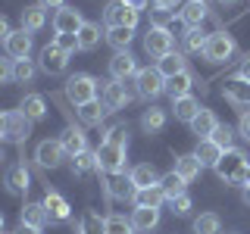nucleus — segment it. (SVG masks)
Masks as SVG:
<instances>
[{"label": "nucleus", "mask_w": 250, "mask_h": 234, "mask_svg": "<svg viewBox=\"0 0 250 234\" xmlns=\"http://www.w3.org/2000/svg\"><path fill=\"white\" fill-rule=\"evenodd\" d=\"M247 156H244V150H225L222 156H219V162H216V175L222 178L225 184H244V175H247Z\"/></svg>", "instance_id": "nucleus-1"}, {"label": "nucleus", "mask_w": 250, "mask_h": 234, "mask_svg": "<svg viewBox=\"0 0 250 234\" xmlns=\"http://www.w3.org/2000/svg\"><path fill=\"white\" fill-rule=\"evenodd\" d=\"M97 78L88 75V72H78L72 75L66 81V100L69 103H75V106H84V103H91V100H97Z\"/></svg>", "instance_id": "nucleus-2"}, {"label": "nucleus", "mask_w": 250, "mask_h": 234, "mask_svg": "<svg viewBox=\"0 0 250 234\" xmlns=\"http://www.w3.org/2000/svg\"><path fill=\"white\" fill-rule=\"evenodd\" d=\"M234 50H238V44H234V38L229 31H213L207 38V47H203V59L219 66V62H229L234 57Z\"/></svg>", "instance_id": "nucleus-3"}, {"label": "nucleus", "mask_w": 250, "mask_h": 234, "mask_svg": "<svg viewBox=\"0 0 250 234\" xmlns=\"http://www.w3.org/2000/svg\"><path fill=\"white\" fill-rule=\"evenodd\" d=\"M135 84H138V97H144V100H156L166 91V78H163V72L156 66L153 69H138Z\"/></svg>", "instance_id": "nucleus-4"}, {"label": "nucleus", "mask_w": 250, "mask_h": 234, "mask_svg": "<svg viewBox=\"0 0 250 234\" xmlns=\"http://www.w3.org/2000/svg\"><path fill=\"white\" fill-rule=\"evenodd\" d=\"M172 31L169 28H163V25H150L147 28V35H144V50H147V57H153V59H163L166 53H172Z\"/></svg>", "instance_id": "nucleus-5"}, {"label": "nucleus", "mask_w": 250, "mask_h": 234, "mask_svg": "<svg viewBox=\"0 0 250 234\" xmlns=\"http://www.w3.org/2000/svg\"><path fill=\"white\" fill-rule=\"evenodd\" d=\"M138 10H131L128 3H122V0H113V3L104 10V22L106 28H135L138 25Z\"/></svg>", "instance_id": "nucleus-6"}, {"label": "nucleus", "mask_w": 250, "mask_h": 234, "mask_svg": "<svg viewBox=\"0 0 250 234\" xmlns=\"http://www.w3.org/2000/svg\"><path fill=\"white\" fill-rule=\"evenodd\" d=\"M97 169L104 172V175H116V172L125 169V147H116V144H100L97 150Z\"/></svg>", "instance_id": "nucleus-7"}, {"label": "nucleus", "mask_w": 250, "mask_h": 234, "mask_svg": "<svg viewBox=\"0 0 250 234\" xmlns=\"http://www.w3.org/2000/svg\"><path fill=\"white\" fill-rule=\"evenodd\" d=\"M38 69H41V72H47V75H62V72L69 69V53L60 50V47L50 41V44L41 50V57H38Z\"/></svg>", "instance_id": "nucleus-8"}, {"label": "nucleus", "mask_w": 250, "mask_h": 234, "mask_svg": "<svg viewBox=\"0 0 250 234\" xmlns=\"http://www.w3.org/2000/svg\"><path fill=\"white\" fill-rule=\"evenodd\" d=\"M62 159H69L66 156V150H62V144L60 140H41V144L35 147V162L41 169H57V166H62Z\"/></svg>", "instance_id": "nucleus-9"}, {"label": "nucleus", "mask_w": 250, "mask_h": 234, "mask_svg": "<svg viewBox=\"0 0 250 234\" xmlns=\"http://www.w3.org/2000/svg\"><path fill=\"white\" fill-rule=\"evenodd\" d=\"M31 135V119L22 109H13V113H6V140H13V144H25Z\"/></svg>", "instance_id": "nucleus-10"}, {"label": "nucleus", "mask_w": 250, "mask_h": 234, "mask_svg": "<svg viewBox=\"0 0 250 234\" xmlns=\"http://www.w3.org/2000/svg\"><path fill=\"white\" fill-rule=\"evenodd\" d=\"M82 25H84V19L75 6H60L57 16H53V31L57 35H78Z\"/></svg>", "instance_id": "nucleus-11"}, {"label": "nucleus", "mask_w": 250, "mask_h": 234, "mask_svg": "<svg viewBox=\"0 0 250 234\" xmlns=\"http://www.w3.org/2000/svg\"><path fill=\"white\" fill-rule=\"evenodd\" d=\"M135 75H138V59L128 50H119L109 59V78L113 81H125V78H135Z\"/></svg>", "instance_id": "nucleus-12"}, {"label": "nucleus", "mask_w": 250, "mask_h": 234, "mask_svg": "<svg viewBox=\"0 0 250 234\" xmlns=\"http://www.w3.org/2000/svg\"><path fill=\"white\" fill-rule=\"evenodd\" d=\"M3 47H6V57H10L13 62L16 59H28V53H31V31H25V28L10 31V38L3 41Z\"/></svg>", "instance_id": "nucleus-13"}, {"label": "nucleus", "mask_w": 250, "mask_h": 234, "mask_svg": "<svg viewBox=\"0 0 250 234\" xmlns=\"http://www.w3.org/2000/svg\"><path fill=\"white\" fill-rule=\"evenodd\" d=\"M44 209H47V215H50V222H66L69 215H72V206H69V200L62 197V194L57 191H50V184H47V194H44Z\"/></svg>", "instance_id": "nucleus-14"}, {"label": "nucleus", "mask_w": 250, "mask_h": 234, "mask_svg": "<svg viewBox=\"0 0 250 234\" xmlns=\"http://www.w3.org/2000/svg\"><path fill=\"white\" fill-rule=\"evenodd\" d=\"M135 191H138V187L131 184L128 175H122V172L106 175V197L109 200H135Z\"/></svg>", "instance_id": "nucleus-15"}, {"label": "nucleus", "mask_w": 250, "mask_h": 234, "mask_svg": "<svg viewBox=\"0 0 250 234\" xmlns=\"http://www.w3.org/2000/svg\"><path fill=\"white\" fill-rule=\"evenodd\" d=\"M100 103L106 106V113H119V109L128 106V91H125L122 81H109L104 94H100Z\"/></svg>", "instance_id": "nucleus-16"}, {"label": "nucleus", "mask_w": 250, "mask_h": 234, "mask_svg": "<svg viewBox=\"0 0 250 234\" xmlns=\"http://www.w3.org/2000/svg\"><path fill=\"white\" fill-rule=\"evenodd\" d=\"M225 100H229L231 106H238V109H250V84L247 81H241V78H231V81H225Z\"/></svg>", "instance_id": "nucleus-17"}, {"label": "nucleus", "mask_w": 250, "mask_h": 234, "mask_svg": "<svg viewBox=\"0 0 250 234\" xmlns=\"http://www.w3.org/2000/svg\"><path fill=\"white\" fill-rule=\"evenodd\" d=\"M60 144H62V150H66V156H69V159L88 150V137H84V131H82V128H72V125H69V128L62 131Z\"/></svg>", "instance_id": "nucleus-18"}, {"label": "nucleus", "mask_w": 250, "mask_h": 234, "mask_svg": "<svg viewBox=\"0 0 250 234\" xmlns=\"http://www.w3.org/2000/svg\"><path fill=\"white\" fill-rule=\"evenodd\" d=\"M178 19L185 22V28H200L207 19V0H188L178 13Z\"/></svg>", "instance_id": "nucleus-19"}, {"label": "nucleus", "mask_w": 250, "mask_h": 234, "mask_svg": "<svg viewBox=\"0 0 250 234\" xmlns=\"http://www.w3.org/2000/svg\"><path fill=\"white\" fill-rule=\"evenodd\" d=\"M194 88V75H191V69H185V72H178V75H172L166 78V94L172 100H178V97H188Z\"/></svg>", "instance_id": "nucleus-20"}, {"label": "nucleus", "mask_w": 250, "mask_h": 234, "mask_svg": "<svg viewBox=\"0 0 250 234\" xmlns=\"http://www.w3.org/2000/svg\"><path fill=\"white\" fill-rule=\"evenodd\" d=\"M216 128H219V119H216V113H213V109H203V106H200V113L194 116V122H191V131L197 135V140L209 137Z\"/></svg>", "instance_id": "nucleus-21"}, {"label": "nucleus", "mask_w": 250, "mask_h": 234, "mask_svg": "<svg viewBox=\"0 0 250 234\" xmlns=\"http://www.w3.org/2000/svg\"><path fill=\"white\" fill-rule=\"evenodd\" d=\"M28 169H25V162H19V166H13L10 172H6V191L13 194V197H22V194L28 191Z\"/></svg>", "instance_id": "nucleus-22"}, {"label": "nucleus", "mask_w": 250, "mask_h": 234, "mask_svg": "<svg viewBox=\"0 0 250 234\" xmlns=\"http://www.w3.org/2000/svg\"><path fill=\"white\" fill-rule=\"evenodd\" d=\"M19 222L22 225H31V228H44L47 222H50V215H47L44 203H25L19 213Z\"/></svg>", "instance_id": "nucleus-23"}, {"label": "nucleus", "mask_w": 250, "mask_h": 234, "mask_svg": "<svg viewBox=\"0 0 250 234\" xmlns=\"http://www.w3.org/2000/svg\"><path fill=\"white\" fill-rule=\"evenodd\" d=\"M163 203H166V194L160 191V184H150V187H138V191H135V206L160 209Z\"/></svg>", "instance_id": "nucleus-24"}, {"label": "nucleus", "mask_w": 250, "mask_h": 234, "mask_svg": "<svg viewBox=\"0 0 250 234\" xmlns=\"http://www.w3.org/2000/svg\"><path fill=\"white\" fill-rule=\"evenodd\" d=\"M44 25H47V10L41 3H31L22 10V28L25 31H41Z\"/></svg>", "instance_id": "nucleus-25"}, {"label": "nucleus", "mask_w": 250, "mask_h": 234, "mask_svg": "<svg viewBox=\"0 0 250 234\" xmlns=\"http://www.w3.org/2000/svg\"><path fill=\"white\" fill-rule=\"evenodd\" d=\"M172 113H175V119H178V122H188V125H191V122H194V116L200 113V103L191 97V94H188V97L172 100Z\"/></svg>", "instance_id": "nucleus-26"}, {"label": "nucleus", "mask_w": 250, "mask_h": 234, "mask_svg": "<svg viewBox=\"0 0 250 234\" xmlns=\"http://www.w3.org/2000/svg\"><path fill=\"white\" fill-rule=\"evenodd\" d=\"M19 109L28 116L31 122H41L44 116H47V103H44L41 94H25V97H22V103H19Z\"/></svg>", "instance_id": "nucleus-27"}, {"label": "nucleus", "mask_w": 250, "mask_h": 234, "mask_svg": "<svg viewBox=\"0 0 250 234\" xmlns=\"http://www.w3.org/2000/svg\"><path fill=\"white\" fill-rule=\"evenodd\" d=\"M194 153H197L200 166H216V162H219V156H222L225 150L216 144L213 137H203V140H197V150H194Z\"/></svg>", "instance_id": "nucleus-28"}, {"label": "nucleus", "mask_w": 250, "mask_h": 234, "mask_svg": "<svg viewBox=\"0 0 250 234\" xmlns=\"http://www.w3.org/2000/svg\"><path fill=\"white\" fill-rule=\"evenodd\" d=\"M131 225H135V231H153L156 225H160V209L138 206L135 213H131Z\"/></svg>", "instance_id": "nucleus-29"}, {"label": "nucleus", "mask_w": 250, "mask_h": 234, "mask_svg": "<svg viewBox=\"0 0 250 234\" xmlns=\"http://www.w3.org/2000/svg\"><path fill=\"white\" fill-rule=\"evenodd\" d=\"M200 159H197V153H185V156H178L175 159V169L172 172H178V175L185 178V181H194V178L200 175Z\"/></svg>", "instance_id": "nucleus-30"}, {"label": "nucleus", "mask_w": 250, "mask_h": 234, "mask_svg": "<svg viewBox=\"0 0 250 234\" xmlns=\"http://www.w3.org/2000/svg\"><path fill=\"white\" fill-rule=\"evenodd\" d=\"M141 128H144L147 135H156V131H163V128H166V109H160V106L144 109V116H141Z\"/></svg>", "instance_id": "nucleus-31"}, {"label": "nucleus", "mask_w": 250, "mask_h": 234, "mask_svg": "<svg viewBox=\"0 0 250 234\" xmlns=\"http://www.w3.org/2000/svg\"><path fill=\"white\" fill-rule=\"evenodd\" d=\"M131 184L135 187H150V184H160V172H156L150 162H141V166L131 169Z\"/></svg>", "instance_id": "nucleus-32"}, {"label": "nucleus", "mask_w": 250, "mask_h": 234, "mask_svg": "<svg viewBox=\"0 0 250 234\" xmlns=\"http://www.w3.org/2000/svg\"><path fill=\"white\" fill-rule=\"evenodd\" d=\"M75 38H78V50H94L100 44V25L97 22H84Z\"/></svg>", "instance_id": "nucleus-33"}, {"label": "nucleus", "mask_w": 250, "mask_h": 234, "mask_svg": "<svg viewBox=\"0 0 250 234\" xmlns=\"http://www.w3.org/2000/svg\"><path fill=\"white\" fill-rule=\"evenodd\" d=\"M156 69L163 72V78H172V75L185 72L188 66H185V57H182V53H175V50H172V53H166L163 59H156Z\"/></svg>", "instance_id": "nucleus-34"}, {"label": "nucleus", "mask_w": 250, "mask_h": 234, "mask_svg": "<svg viewBox=\"0 0 250 234\" xmlns=\"http://www.w3.org/2000/svg\"><path fill=\"white\" fill-rule=\"evenodd\" d=\"M106 116V106L100 103V100H91V103L78 106V119H82V125H100Z\"/></svg>", "instance_id": "nucleus-35"}, {"label": "nucleus", "mask_w": 250, "mask_h": 234, "mask_svg": "<svg viewBox=\"0 0 250 234\" xmlns=\"http://www.w3.org/2000/svg\"><path fill=\"white\" fill-rule=\"evenodd\" d=\"M185 178L182 175H178V172H169V175H163L160 178V191L163 194H166V200H172V197H182V194H185Z\"/></svg>", "instance_id": "nucleus-36"}, {"label": "nucleus", "mask_w": 250, "mask_h": 234, "mask_svg": "<svg viewBox=\"0 0 250 234\" xmlns=\"http://www.w3.org/2000/svg\"><path fill=\"white\" fill-rule=\"evenodd\" d=\"M222 231V218L216 213H200L194 218V234H219Z\"/></svg>", "instance_id": "nucleus-37"}, {"label": "nucleus", "mask_w": 250, "mask_h": 234, "mask_svg": "<svg viewBox=\"0 0 250 234\" xmlns=\"http://www.w3.org/2000/svg\"><path fill=\"white\" fill-rule=\"evenodd\" d=\"M131 38H135V28H106V41H109V47H116V53L128 50Z\"/></svg>", "instance_id": "nucleus-38"}, {"label": "nucleus", "mask_w": 250, "mask_h": 234, "mask_svg": "<svg viewBox=\"0 0 250 234\" xmlns=\"http://www.w3.org/2000/svg\"><path fill=\"white\" fill-rule=\"evenodd\" d=\"M104 234H135V225H131V218L125 215H106V225H104Z\"/></svg>", "instance_id": "nucleus-39"}, {"label": "nucleus", "mask_w": 250, "mask_h": 234, "mask_svg": "<svg viewBox=\"0 0 250 234\" xmlns=\"http://www.w3.org/2000/svg\"><path fill=\"white\" fill-rule=\"evenodd\" d=\"M38 72V66L31 59H16L13 62V81H19V84H28L31 78H35Z\"/></svg>", "instance_id": "nucleus-40"}, {"label": "nucleus", "mask_w": 250, "mask_h": 234, "mask_svg": "<svg viewBox=\"0 0 250 234\" xmlns=\"http://www.w3.org/2000/svg\"><path fill=\"white\" fill-rule=\"evenodd\" d=\"M182 38H185V50H188V53H203V47H207V38H209V35H203L200 28H188Z\"/></svg>", "instance_id": "nucleus-41"}, {"label": "nucleus", "mask_w": 250, "mask_h": 234, "mask_svg": "<svg viewBox=\"0 0 250 234\" xmlns=\"http://www.w3.org/2000/svg\"><path fill=\"white\" fill-rule=\"evenodd\" d=\"M91 169H97V153L84 150V153L72 156V172H75V175H88Z\"/></svg>", "instance_id": "nucleus-42"}, {"label": "nucleus", "mask_w": 250, "mask_h": 234, "mask_svg": "<svg viewBox=\"0 0 250 234\" xmlns=\"http://www.w3.org/2000/svg\"><path fill=\"white\" fill-rule=\"evenodd\" d=\"M106 218H100L97 213H84V218L78 222V234H104Z\"/></svg>", "instance_id": "nucleus-43"}, {"label": "nucleus", "mask_w": 250, "mask_h": 234, "mask_svg": "<svg viewBox=\"0 0 250 234\" xmlns=\"http://www.w3.org/2000/svg\"><path fill=\"white\" fill-rule=\"evenodd\" d=\"M104 140L106 144H116V147H128V128H125V125H113Z\"/></svg>", "instance_id": "nucleus-44"}, {"label": "nucleus", "mask_w": 250, "mask_h": 234, "mask_svg": "<svg viewBox=\"0 0 250 234\" xmlns=\"http://www.w3.org/2000/svg\"><path fill=\"white\" fill-rule=\"evenodd\" d=\"M209 137H213L216 144L222 147V150H231V140H234V131L229 128V125H222V122H219V128H216V131H213V135H209Z\"/></svg>", "instance_id": "nucleus-45"}, {"label": "nucleus", "mask_w": 250, "mask_h": 234, "mask_svg": "<svg viewBox=\"0 0 250 234\" xmlns=\"http://www.w3.org/2000/svg\"><path fill=\"white\" fill-rule=\"evenodd\" d=\"M166 203H169V213H175V215H188V213H191V197H188V194H182V197H172Z\"/></svg>", "instance_id": "nucleus-46"}, {"label": "nucleus", "mask_w": 250, "mask_h": 234, "mask_svg": "<svg viewBox=\"0 0 250 234\" xmlns=\"http://www.w3.org/2000/svg\"><path fill=\"white\" fill-rule=\"evenodd\" d=\"M53 44H57L60 50H66L69 57L78 50V38H75V35H57V38H53Z\"/></svg>", "instance_id": "nucleus-47"}, {"label": "nucleus", "mask_w": 250, "mask_h": 234, "mask_svg": "<svg viewBox=\"0 0 250 234\" xmlns=\"http://www.w3.org/2000/svg\"><path fill=\"white\" fill-rule=\"evenodd\" d=\"M238 135L250 144V109H241V119H238Z\"/></svg>", "instance_id": "nucleus-48"}, {"label": "nucleus", "mask_w": 250, "mask_h": 234, "mask_svg": "<svg viewBox=\"0 0 250 234\" xmlns=\"http://www.w3.org/2000/svg\"><path fill=\"white\" fill-rule=\"evenodd\" d=\"M13 81V59H0V84Z\"/></svg>", "instance_id": "nucleus-49"}, {"label": "nucleus", "mask_w": 250, "mask_h": 234, "mask_svg": "<svg viewBox=\"0 0 250 234\" xmlns=\"http://www.w3.org/2000/svg\"><path fill=\"white\" fill-rule=\"evenodd\" d=\"M10 19H6V16H0V41H6V38H10Z\"/></svg>", "instance_id": "nucleus-50"}, {"label": "nucleus", "mask_w": 250, "mask_h": 234, "mask_svg": "<svg viewBox=\"0 0 250 234\" xmlns=\"http://www.w3.org/2000/svg\"><path fill=\"white\" fill-rule=\"evenodd\" d=\"M150 3L156 6V10H175V6H178V0H150Z\"/></svg>", "instance_id": "nucleus-51"}, {"label": "nucleus", "mask_w": 250, "mask_h": 234, "mask_svg": "<svg viewBox=\"0 0 250 234\" xmlns=\"http://www.w3.org/2000/svg\"><path fill=\"white\" fill-rule=\"evenodd\" d=\"M238 78H241V81H247V84H250V57H247L244 62H241V72H238Z\"/></svg>", "instance_id": "nucleus-52"}, {"label": "nucleus", "mask_w": 250, "mask_h": 234, "mask_svg": "<svg viewBox=\"0 0 250 234\" xmlns=\"http://www.w3.org/2000/svg\"><path fill=\"white\" fill-rule=\"evenodd\" d=\"M10 234H41V228H31V225H22V222H19V228L10 231Z\"/></svg>", "instance_id": "nucleus-53"}, {"label": "nucleus", "mask_w": 250, "mask_h": 234, "mask_svg": "<svg viewBox=\"0 0 250 234\" xmlns=\"http://www.w3.org/2000/svg\"><path fill=\"white\" fill-rule=\"evenodd\" d=\"M38 3H41L44 10L47 6H50V10H60V6H66V0H38Z\"/></svg>", "instance_id": "nucleus-54"}, {"label": "nucleus", "mask_w": 250, "mask_h": 234, "mask_svg": "<svg viewBox=\"0 0 250 234\" xmlns=\"http://www.w3.org/2000/svg\"><path fill=\"white\" fill-rule=\"evenodd\" d=\"M122 3H128L131 10H138V13H141V10H144L147 3H150V0H122Z\"/></svg>", "instance_id": "nucleus-55"}, {"label": "nucleus", "mask_w": 250, "mask_h": 234, "mask_svg": "<svg viewBox=\"0 0 250 234\" xmlns=\"http://www.w3.org/2000/svg\"><path fill=\"white\" fill-rule=\"evenodd\" d=\"M3 137H6V113L0 109V140H3Z\"/></svg>", "instance_id": "nucleus-56"}, {"label": "nucleus", "mask_w": 250, "mask_h": 234, "mask_svg": "<svg viewBox=\"0 0 250 234\" xmlns=\"http://www.w3.org/2000/svg\"><path fill=\"white\" fill-rule=\"evenodd\" d=\"M244 203L250 206V184H244Z\"/></svg>", "instance_id": "nucleus-57"}, {"label": "nucleus", "mask_w": 250, "mask_h": 234, "mask_svg": "<svg viewBox=\"0 0 250 234\" xmlns=\"http://www.w3.org/2000/svg\"><path fill=\"white\" fill-rule=\"evenodd\" d=\"M244 184H250V166H247V175H244Z\"/></svg>", "instance_id": "nucleus-58"}, {"label": "nucleus", "mask_w": 250, "mask_h": 234, "mask_svg": "<svg viewBox=\"0 0 250 234\" xmlns=\"http://www.w3.org/2000/svg\"><path fill=\"white\" fill-rule=\"evenodd\" d=\"M219 3H229L231 6V3H238V0H219Z\"/></svg>", "instance_id": "nucleus-59"}, {"label": "nucleus", "mask_w": 250, "mask_h": 234, "mask_svg": "<svg viewBox=\"0 0 250 234\" xmlns=\"http://www.w3.org/2000/svg\"><path fill=\"white\" fill-rule=\"evenodd\" d=\"M0 234H3V213H0Z\"/></svg>", "instance_id": "nucleus-60"}, {"label": "nucleus", "mask_w": 250, "mask_h": 234, "mask_svg": "<svg viewBox=\"0 0 250 234\" xmlns=\"http://www.w3.org/2000/svg\"><path fill=\"white\" fill-rule=\"evenodd\" d=\"M0 162H3V144H0Z\"/></svg>", "instance_id": "nucleus-61"}]
</instances>
